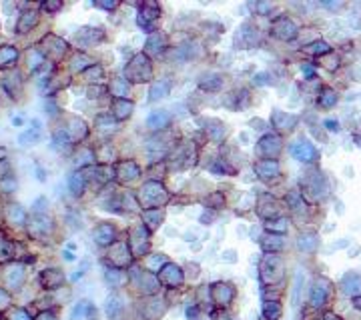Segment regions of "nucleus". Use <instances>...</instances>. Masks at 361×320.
Instances as JSON below:
<instances>
[{
    "instance_id": "1",
    "label": "nucleus",
    "mask_w": 361,
    "mask_h": 320,
    "mask_svg": "<svg viewBox=\"0 0 361 320\" xmlns=\"http://www.w3.org/2000/svg\"><path fill=\"white\" fill-rule=\"evenodd\" d=\"M289 152H291V156L295 160H299V162H305V164L307 162H315V160H317V148H315L313 142H309L307 138H297L291 144Z\"/></svg>"
},
{
    "instance_id": "2",
    "label": "nucleus",
    "mask_w": 361,
    "mask_h": 320,
    "mask_svg": "<svg viewBox=\"0 0 361 320\" xmlns=\"http://www.w3.org/2000/svg\"><path fill=\"white\" fill-rule=\"evenodd\" d=\"M329 186L323 174H307V178L303 180V192L301 194H311L313 200H321L323 196H327Z\"/></svg>"
},
{
    "instance_id": "3",
    "label": "nucleus",
    "mask_w": 361,
    "mask_h": 320,
    "mask_svg": "<svg viewBox=\"0 0 361 320\" xmlns=\"http://www.w3.org/2000/svg\"><path fill=\"white\" fill-rule=\"evenodd\" d=\"M165 200H167V194H165V190H163V186L159 182H148V184H144L141 188V202L144 206H148V210L152 206L163 204Z\"/></svg>"
},
{
    "instance_id": "4",
    "label": "nucleus",
    "mask_w": 361,
    "mask_h": 320,
    "mask_svg": "<svg viewBox=\"0 0 361 320\" xmlns=\"http://www.w3.org/2000/svg\"><path fill=\"white\" fill-rule=\"evenodd\" d=\"M329 294H331V284H329V280H325L323 276L315 278V282L311 284V288H309V298H311V306H313V308L325 306Z\"/></svg>"
},
{
    "instance_id": "5",
    "label": "nucleus",
    "mask_w": 361,
    "mask_h": 320,
    "mask_svg": "<svg viewBox=\"0 0 361 320\" xmlns=\"http://www.w3.org/2000/svg\"><path fill=\"white\" fill-rule=\"evenodd\" d=\"M133 62L137 66H129L127 68L129 78H133V82H148L150 80V74H152V66L148 64V58L144 54H139Z\"/></svg>"
},
{
    "instance_id": "6",
    "label": "nucleus",
    "mask_w": 361,
    "mask_h": 320,
    "mask_svg": "<svg viewBox=\"0 0 361 320\" xmlns=\"http://www.w3.org/2000/svg\"><path fill=\"white\" fill-rule=\"evenodd\" d=\"M259 156H265V160H275L277 154L281 152V138L275 134H269L261 140V146L257 148Z\"/></svg>"
},
{
    "instance_id": "7",
    "label": "nucleus",
    "mask_w": 361,
    "mask_h": 320,
    "mask_svg": "<svg viewBox=\"0 0 361 320\" xmlns=\"http://www.w3.org/2000/svg\"><path fill=\"white\" fill-rule=\"evenodd\" d=\"M339 288L343 294L347 296H361V274L357 272H347L341 276V282H339Z\"/></svg>"
},
{
    "instance_id": "8",
    "label": "nucleus",
    "mask_w": 361,
    "mask_h": 320,
    "mask_svg": "<svg viewBox=\"0 0 361 320\" xmlns=\"http://www.w3.org/2000/svg\"><path fill=\"white\" fill-rule=\"evenodd\" d=\"M273 34L281 40H293L297 36V24L291 18H281L273 26Z\"/></svg>"
},
{
    "instance_id": "9",
    "label": "nucleus",
    "mask_w": 361,
    "mask_h": 320,
    "mask_svg": "<svg viewBox=\"0 0 361 320\" xmlns=\"http://www.w3.org/2000/svg\"><path fill=\"white\" fill-rule=\"evenodd\" d=\"M257 42H259V38H257V32L249 24H243L237 30V34H235V46H239V48H251Z\"/></svg>"
},
{
    "instance_id": "10",
    "label": "nucleus",
    "mask_w": 361,
    "mask_h": 320,
    "mask_svg": "<svg viewBox=\"0 0 361 320\" xmlns=\"http://www.w3.org/2000/svg\"><path fill=\"white\" fill-rule=\"evenodd\" d=\"M169 122H171V114H169L167 110H152V112L146 116V126H148V130H152V132H159V130L167 128Z\"/></svg>"
},
{
    "instance_id": "11",
    "label": "nucleus",
    "mask_w": 361,
    "mask_h": 320,
    "mask_svg": "<svg viewBox=\"0 0 361 320\" xmlns=\"http://www.w3.org/2000/svg\"><path fill=\"white\" fill-rule=\"evenodd\" d=\"M144 48H146L148 54H152V56L161 54V52L167 48V38H165V34H161V32H152V34L148 36Z\"/></svg>"
},
{
    "instance_id": "12",
    "label": "nucleus",
    "mask_w": 361,
    "mask_h": 320,
    "mask_svg": "<svg viewBox=\"0 0 361 320\" xmlns=\"http://www.w3.org/2000/svg\"><path fill=\"white\" fill-rule=\"evenodd\" d=\"M295 122H297V118L293 116V114H287V112H283V110H273V116H271V124L277 128V130H291L293 126H295Z\"/></svg>"
},
{
    "instance_id": "13",
    "label": "nucleus",
    "mask_w": 361,
    "mask_h": 320,
    "mask_svg": "<svg viewBox=\"0 0 361 320\" xmlns=\"http://www.w3.org/2000/svg\"><path fill=\"white\" fill-rule=\"evenodd\" d=\"M171 92V80H159V82H152L150 90H148V100L150 102H159L165 96H169Z\"/></svg>"
},
{
    "instance_id": "14",
    "label": "nucleus",
    "mask_w": 361,
    "mask_h": 320,
    "mask_svg": "<svg viewBox=\"0 0 361 320\" xmlns=\"http://www.w3.org/2000/svg\"><path fill=\"white\" fill-rule=\"evenodd\" d=\"M255 172L261 178H275V176H279V162L277 160H261L255 166Z\"/></svg>"
},
{
    "instance_id": "15",
    "label": "nucleus",
    "mask_w": 361,
    "mask_h": 320,
    "mask_svg": "<svg viewBox=\"0 0 361 320\" xmlns=\"http://www.w3.org/2000/svg\"><path fill=\"white\" fill-rule=\"evenodd\" d=\"M297 248L303 252H313L319 248V236L313 232H305L297 238Z\"/></svg>"
},
{
    "instance_id": "16",
    "label": "nucleus",
    "mask_w": 361,
    "mask_h": 320,
    "mask_svg": "<svg viewBox=\"0 0 361 320\" xmlns=\"http://www.w3.org/2000/svg\"><path fill=\"white\" fill-rule=\"evenodd\" d=\"M40 128H42L40 122H38V120H32V128H28L24 134L18 136L20 146H32V144H36L38 138H40Z\"/></svg>"
},
{
    "instance_id": "17",
    "label": "nucleus",
    "mask_w": 361,
    "mask_h": 320,
    "mask_svg": "<svg viewBox=\"0 0 361 320\" xmlns=\"http://www.w3.org/2000/svg\"><path fill=\"white\" fill-rule=\"evenodd\" d=\"M221 84H223V78L215 72H207L199 78V86L205 90H217V88H221Z\"/></svg>"
},
{
    "instance_id": "18",
    "label": "nucleus",
    "mask_w": 361,
    "mask_h": 320,
    "mask_svg": "<svg viewBox=\"0 0 361 320\" xmlns=\"http://www.w3.org/2000/svg\"><path fill=\"white\" fill-rule=\"evenodd\" d=\"M163 216H165V212H163L161 208H150V210H146L144 214H143V218H144L146 226H148V228H152V230L163 222Z\"/></svg>"
},
{
    "instance_id": "19",
    "label": "nucleus",
    "mask_w": 361,
    "mask_h": 320,
    "mask_svg": "<svg viewBox=\"0 0 361 320\" xmlns=\"http://www.w3.org/2000/svg\"><path fill=\"white\" fill-rule=\"evenodd\" d=\"M305 52H307V54H311V56H323V54H329V52H331V46L325 40H317V42L307 44Z\"/></svg>"
},
{
    "instance_id": "20",
    "label": "nucleus",
    "mask_w": 361,
    "mask_h": 320,
    "mask_svg": "<svg viewBox=\"0 0 361 320\" xmlns=\"http://www.w3.org/2000/svg\"><path fill=\"white\" fill-rule=\"evenodd\" d=\"M115 228L107 222V224H102L98 230H96V234H94V238H96V242L98 244H109L111 240H115Z\"/></svg>"
},
{
    "instance_id": "21",
    "label": "nucleus",
    "mask_w": 361,
    "mask_h": 320,
    "mask_svg": "<svg viewBox=\"0 0 361 320\" xmlns=\"http://www.w3.org/2000/svg\"><path fill=\"white\" fill-rule=\"evenodd\" d=\"M265 228H267L271 234H275V232H287V228H289V218H285V216L271 218V220L265 222Z\"/></svg>"
},
{
    "instance_id": "22",
    "label": "nucleus",
    "mask_w": 361,
    "mask_h": 320,
    "mask_svg": "<svg viewBox=\"0 0 361 320\" xmlns=\"http://www.w3.org/2000/svg\"><path fill=\"white\" fill-rule=\"evenodd\" d=\"M337 104V92L333 88H323L321 94H319V106L321 108H331V106Z\"/></svg>"
},
{
    "instance_id": "23",
    "label": "nucleus",
    "mask_w": 361,
    "mask_h": 320,
    "mask_svg": "<svg viewBox=\"0 0 361 320\" xmlns=\"http://www.w3.org/2000/svg\"><path fill=\"white\" fill-rule=\"evenodd\" d=\"M261 240H263L261 244H263V248H265L267 252L281 250V248H283V244H285V242L281 240V236H277V234H267V236H263Z\"/></svg>"
},
{
    "instance_id": "24",
    "label": "nucleus",
    "mask_w": 361,
    "mask_h": 320,
    "mask_svg": "<svg viewBox=\"0 0 361 320\" xmlns=\"http://www.w3.org/2000/svg\"><path fill=\"white\" fill-rule=\"evenodd\" d=\"M115 112H117V116L119 118H129L131 116V112H133V102H129V100H117V104H115Z\"/></svg>"
},
{
    "instance_id": "25",
    "label": "nucleus",
    "mask_w": 361,
    "mask_h": 320,
    "mask_svg": "<svg viewBox=\"0 0 361 320\" xmlns=\"http://www.w3.org/2000/svg\"><path fill=\"white\" fill-rule=\"evenodd\" d=\"M263 314L269 320H277L281 316V304L279 302H265L263 304Z\"/></svg>"
},
{
    "instance_id": "26",
    "label": "nucleus",
    "mask_w": 361,
    "mask_h": 320,
    "mask_svg": "<svg viewBox=\"0 0 361 320\" xmlns=\"http://www.w3.org/2000/svg\"><path fill=\"white\" fill-rule=\"evenodd\" d=\"M303 270H299L297 272V278H295V288H293V294H291V302H293V306L297 308L299 306V296H301V286H303Z\"/></svg>"
},
{
    "instance_id": "27",
    "label": "nucleus",
    "mask_w": 361,
    "mask_h": 320,
    "mask_svg": "<svg viewBox=\"0 0 361 320\" xmlns=\"http://www.w3.org/2000/svg\"><path fill=\"white\" fill-rule=\"evenodd\" d=\"M121 170L125 174V180H133L135 176H139V166L135 162H123L121 164Z\"/></svg>"
},
{
    "instance_id": "28",
    "label": "nucleus",
    "mask_w": 361,
    "mask_h": 320,
    "mask_svg": "<svg viewBox=\"0 0 361 320\" xmlns=\"http://www.w3.org/2000/svg\"><path fill=\"white\" fill-rule=\"evenodd\" d=\"M209 124H211V138L213 140H223V136H225V128H223V124L219 122V120H209Z\"/></svg>"
},
{
    "instance_id": "29",
    "label": "nucleus",
    "mask_w": 361,
    "mask_h": 320,
    "mask_svg": "<svg viewBox=\"0 0 361 320\" xmlns=\"http://www.w3.org/2000/svg\"><path fill=\"white\" fill-rule=\"evenodd\" d=\"M287 202H289V206H291L293 210H297V206H299V210H303L301 206H305V202H303V198H301V192H297V190H291V192L287 194Z\"/></svg>"
},
{
    "instance_id": "30",
    "label": "nucleus",
    "mask_w": 361,
    "mask_h": 320,
    "mask_svg": "<svg viewBox=\"0 0 361 320\" xmlns=\"http://www.w3.org/2000/svg\"><path fill=\"white\" fill-rule=\"evenodd\" d=\"M207 204H209V210H213V208H217V206H223V204H225V198H223L221 194H211V198L207 200Z\"/></svg>"
},
{
    "instance_id": "31",
    "label": "nucleus",
    "mask_w": 361,
    "mask_h": 320,
    "mask_svg": "<svg viewBox=\"0 0 361 320\" xmlns=\"http://www.w3.org/2000/svg\"><path fill=\"white\" fill-rule=\"evenodd\" d=\"M253 80H255V84H257V86H263V84H273V82H271V76H269L267 72H259V74H257Z\"/></svg>"
},
{
    "instance_id": "32",
    "label": "nucleus",
    "mask_w": 361,
    "mask_h": 320,
    "mask_svg": "<svg viewBox=\"0 0 361 320\" xmlns=\"http://www.w3.org/2000/svg\"><path fill=\"white\" fill-rule=\"evenodd\" d=\"M71 190H72L76 196L80 194V190H82V180L78 178V174H74V176L71 178Z\"/></svg>"
},
{
    "instance_id": "33",
    "label": "nucleus",
    "mask_w": 361,
    "mask_h": 320,
    "mask_svg": "<svg viewBox=\"0 0 361 320\" xmlns=\"http://www.w3.org/2000/svg\"><path fill=\"white\" fill-rule=\"evenodd\" d=\"M84 308H86V300H80V302L76 304V308L72 310V314H71V320H78V318H80V314L84 312Z\"/></svg>"
},
{
    "instance_id": "34",
    "label": "nucleus",
    "mask_w": 361,
    "mask_h": 320,
    "mask_svg": "<svg viewBox=\"0 0 361 320\" xmlns=\"http://www.w3.org/2000/svg\"><path fill=\"white\" fill-rule=\"evenodd\" d=\"M221 260H223V262H227V264H231V262L235 264V262L239 260V258H237V250H225Z\"/></svg>"
},
{
    "instance_id": "35",
    "label": "nucleus",
    "mask_w": 361,
    "mask_h": 320,
    "mask_svg": "<svg viewBox=\"0 0 361 320\" xmlns=\"http://www.w3.org/2000/svg\"><path fill=\"white\" fill-rule=\"evenodd\" d=\"M323 124H325V128H327V130H331V132H339V122H337L335 118H331V120L327 118Z\"/></svg>"
},
{
    "instance_id": "36",
    "label": "nucleus",
    "mask_w": 361,
    "mask_h": 320,
    "mask_svg": "<svg viewBox=\"0 0 361 320\" xmlns=\"http://www.w3.org/2000/svg\"><path fill=\"white\" fill-rule=\"evenodd\" d=\"M301 68H303V72H305V76H307V78H311V76L315 74V68H311V66H309V62H305Z\"/></svg>"
},
{
    "instance_id": "37",
    "label": "nucleus",
    "mask_w": 361,
    "mask_h": 320,
    "mask_svg": "<svg viewBox=\"0 0 361 320\" xmlns=\"http://www.w3.org/2000/svg\"><path fill=\"white\" fill-rule=\"evenodd\" d=\"M271 8H273V6H271V4H263V2H261V4H257V10H259V12H261V14H265V12H269V10H271Z\"/></svg>"
},
{
    "instance_id": "38",
    "label": "nucleus",
    "mask_w": 361,
    "mask_h": 320,
    "mask_svg": "<svg viewBox=\"0 0 361 320\" xmlns=\"http://www.w3.org/2000/svg\"><path fill=\"white\" fill-rule=\"evenodd\" d=\"M36 180H40V182H44V180H46V172H44V168H36Z\"/></svg>"
},
{
    "instance_id": "39",
    "label": "nucleus",
    "mask_w": 361,
    "mask_h": 320,
    "mask_svg": "<svg viewBox=\"0 0 361 320\" xmlns=\"http://www.w3.org/2000/svg\"><path fill=\"white\" fill-rule=\"evenodd\" d=\"M183 238H185L187 242H193V240H195V232H193V230H187V232L183 234Z\"/></svg>"
},
{
    "instance_id": "40",
    "label": "nucleus",
    "mask_w": 361,
    "mask_h": 320,
    "mask_svg": "<svg viewBox=\"0 0 361 320\" xmlns=\"http://www.w3.org/2000/svg\"><path fill=\"white\" fill-rule=\"evenodd\" d=\"M63 256H65V260H69V262H72V260H76V256L72 254V252H69V250H65L63 252Z\"/></svg>"
},
{
    "instance_id": "41",
    "label": "nucleus",
    "mask_w": 361,
    "mask_h": 320,
    "mask_svg": "<svg viewBox=\"0 0 361 320\" xmlns=\"http://www.w3.org/2000/svg\"><path fill=\"white\" fill-rule=\"evenodd\" d=\"M353 306H355L357 310H361V296H357V298L353 300Z\"/></svg>"
},
{
    "instance_id": "42",
    "label": "nucleus",
    "mask_w": 361,
    "mask_h": 320,
    "mask_svg": "<svg viewBox=\"0 0 361 320\" xmlns=\"http://www.w3.org/2000/svg\"><path fill=\"white\" fill-rule=\"evenodd\" d=\"M239 138H241L243 142H249V134H247V132H241V134H239Z\"/></svg>"
},
{
    "instance_id": "43",
    "label": "nucleus",
    "mask_w": 361,
    "mask_h": 320,
    "mask_svg": "<svg viewBox=\"0 0 361 320\" xmlns=\"http://www.w3.org/2000/svg\"><path fill=\"white\" fill-rule=\"evenodd\" d=\"M325 320H341V318H337L335 314H327V316H325Z\"/></svg>"
},
{
    "instance_id": "44",
    "label": "nucleus",
    "mask_w": 361,
    "mask_h": 320,
    "mask_svg": "<svg viewBox=\"0 0 361 320\" xmlns=\"http://www.w3.org/2000/svg\"><path fill=\"white\" fill-rule=\"evenodd\" d=\"M12 122H14V124H16V126H20V124H22V120H20V118H18V116H16V118H14V120H12Z\"/></svg>"
},
{
    "instance_id": "45",
    "label": "nucleus",
    "mask_w": 361,
    "mask_h": 320,
    "mask_svg": "<svg viewBox=\"0 0 361 320\" xmlns=\"http://www.w3.org/2000/svg\"><path fill=\"white\" fill-rule=\"evenodd\" d=\"M359 142H361V138H359Z\"/></svg>"
}]
</instances>
